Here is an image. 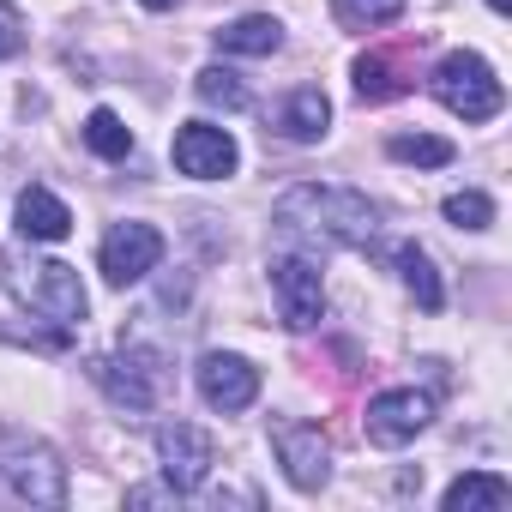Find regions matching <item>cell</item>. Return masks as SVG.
Instances as JSON below:
<instances>
[{
  "label": "cell",
  "instance_id": "cell-1",
  "mask_svg": "<svg viewBox=\"0 0 512 512\" xmlns=\"http://www.w3.org/2000/svg\"><path fill=\"white\" fill-rule=\"evenodd\" d=\"M272 223H278V235L320 241V247H374V235H380V211L368 205V193H356V187H320V181L290 187L272 205Z\"/></svg>",
  "mask_w": 512,
  "mask_h": 512
},
{
  "label": "cell",
  "instance_id": "cell-2",
  "mask_svg": "<svg viewBox=\"0 0 512 512\" xmlns=\"http://www.w3.org/2000/svg\"><path fill=\"white\" fill-rule=\"evenodd\" d=\"M0 482L31 506H67V464L37 434H0Z\"/></svg>",
  "mask_w": 512,
  "mask_h": 512
},
{
  "label": "cell",
  "instance_id": "cell-3",
  "mask_svg": "<svg viewBox=\"0 0 512 512\" xmlns=\"http://www.w3.org/2000/svg\"><path fill=\"white\" fill-rule=\"evenodd\" d=\"M428 85H434V97H440L458 121H494V115L506 109V91H500L494 67H488L482 55H470V49L440 55V67H434Z\"/></svg>",
  "mask_w": 512,
  "mask_h": 512
},
{
  "label": "cell",
  "instance_id": "cell-4",
  "mask_svg": "<svg viewBox=\"0 0 512 512\" xmlns=\"http://www.w3.org/2000/svg\"><path fill=\"white\" fill-rule=\"evenodd\" d=\"M91 380L109 392V404L145 416L157 410V392H163V362L151 350H121V356H97L91 362Z\"/></svg>",
  "mask_w": 512,
  "mask_h": 512
},
{
  "label": "cell",
  "instance_id": "cell-5",
  "mask_svg": "<svg viewBox=\"0 0 512 512\" xmlns=\"http://www.w3.org/2000/svg\"><path fill=\"white\" fill-rule=\"evenodd\" d=\"M272 296H278V314L290 332H308L326 314V278L308 253H278L272 260Z\"/></svg>",
  "mask_w": 512,
  "mask_h": 512
},
{
  "label": "cell",
  "instance_id": "cell-6",
  "mask_svg": "<svg viewBox=\"0 0 512 512\" xmlns=\"http://www.w3.org/2000/svg\"><path fill=\"white\" fill-rule=\"evenodd\" d=\"M211 464H217V452H211V440L193 428V422H163L157 428V470H163V482L175 488V494H193V488H205V476H211Z\"/></svg>",
  "mask_w": 512,
  "mask_h": 512
},
{
  "label": "cell",
  "instance_id": "cell-7",
  "mask_svg": "<svg viewBox=\"0 0 512 512\" xmlns=\"http://www.w3.org/2000/svg\"><path fill=\"white\" fill-rule=\"evenodd\" d=\"M193 380H199V398L211 410H223V416H235V410H247L253 398H260V368H253L247 356H235V350H205Z\"/></svg>",
  "mask_w": 512,
  "mask_h": 512
},
{
  "label": "cell",
  "instance_id": "cell-8",
  "mask_svg": "<svg viewBox=\"0 0 512 512\" xmlns=\"http://www.w3.org/2000/svg\"><path fill=\"white\" fill-rule=\"evenodd\" d=\"M428 422H434V398L416 392V386H398V392L368 398V416H362V428H368L374 446H404V440H416Z\"/></svg>",
  "mask_w": 512,
  "mask_h": 512
},
{
  "label": "cell",
  "instance_id": "cell-9",
  "mask_svg": "<svg viewBox=\"0 0 512 512\" xmlns=\"http://www.w3.org/2000/svg\"><path fill=\"white\" fill-rule=\"evenodd\" d=\"M103 278L115 284V290H127V284H139L145 272H157V260H163V235L151 229V223H115L109 235H103Z\"/></svg>",
  "mask_w": 512,
  "mask_h": 512
},
{
  "label": "cell",
  "instance_id": "cell-10",
  "mask_svg": "<svg viewBox=\"0 0 512 512\" xmlns=\"http://www.w3.org/2000/svg\"><path fill=\"white\" fill-rule=\"evenodd\" d=\"M19 290H25V302L37 308V314H49V320H61V326H79L85 320V284H79V272L73 266H61V260H43V266H31V278H19Z\"/></svg>",
  "mask_w": 512,
  "mask_h": 512
},
{
  "label": "cell",
  "instance_id": "cell-11",
  "mask_svg": "<svg viewBox=\"0 0 512 512\" xmlns=\"http://www.w3.org/2000/svg\"><path fill=\"white\" fill-rule=\"evenodd\" d=\"M272 446H278V458H284V476L296 482V488H326V476H332V446H326V434L314 428V422H278L272 428Z\"/></svg>",
  "mask_w": 512,
  "mask_h": 512
},
{
  "label": "cell",
  "instance_id": "cell-12",
  "mask_svg": "<svg viewBox=\"0 0 512 512\" xmlns=\"http://www.w3.org/2000/svg\"><path fill=\"white\" fill-rule=\"evenodd\" d=\"M235 139L223 133V127H211V121H187L181 133H175V169L181 175H193V181H223V175H235Z\"/></svg>",
  "mask_w": 512,
  "mask_h": 512
},
{
  "label": "cell",
  "instance_id": "cell-13",
  "mask_svg": "<svg viewBox=\"0 0 512 512\" xmlns=\"http://www.w3.org/2000/svg\"><path fill=\"white\" fill-rule=\"evenodd\" d=\"M13 217H19V235H25V241H67V235H73V211H67V199H55L49 187H25Z\"/></svg>",
  "mask_w": 512,
  "mask_h": 512
},
{
  "label": "cell",
  "instance_id": "cell-14",
  "mask_svg": "<svg viewBox=\"0 0 512 512\" xmlns=\"http://www.w3.org/2000/svg\"><path fill=\"white\" fill-rule=\"evenodd\" d=\"M326 121H332V103H326V91H320V85L290 91V97H284V109H278V133H284V139H296V145L326 139Z\"/></svg>",
  "mask_w": 512,
  "mask_h": 512
},
{
  "label": "cell",
  "instance_id": "cell-15",
  "mask_svg": "<svg viewBox=\"0 0 512 512\" xmlns=\"http://www.w3.org/2000/svg\"><path fill=\"white\" fill-rule=\"evenodd\" d=\"M512 500V482L500 470H464L446 488V512H500Z\"/></svg>",
  "mask_w": 512,
  "mask_h": 512
},
{
  "label": "cell",
  "instance_id": "cell-16",
  "mask_svg": "<svg viewBox=\"0 0 512 512\" xmlns=\"http://www.w3.org/2000/svg\"><path fill=\"white\" fill-rule=\"evenodd\" d=\"M217 49L223 55H278L284 49V25L272 13H247V19H235V25L217 31Z\"/></svg>",
  "mask_w": 512,
  "mask_h": 512
},
{
  "label": "cell",
  "instance_id": "cell-17",
  "mask_svg": "<svg viewBox=\"0 0 512 512\" xmlns=\"http://www.w3.org/2000/svg\"><path fill=\"white\" fill-rule=\"evenodd\" d=\"M398 272H404V290H410L428 314H440L446 290H440V278H434V266H428V253H422L416 241H404V247H398Z\"/></svg>",
  "mask_w": 512,
  "mask_h": 512
},
{
  "label": "cell",
  "instance_id": "cell-18",
  "mask_svg": "<svg viewBox=\"0 0 512 512\" xmlns=\"http://www.w3.org/2000/svg\"><path fill=\"white\" fill-rule=\"evenodd\" d=\"M85 145H91L97 157H109V163H127V157H133V127H127L115 109H97V115L85 121Z\"/></svg>",
  "mask_w": 512,
  "mask_h": 512
},
{
  "label": "cell",
  "instance_id": "cell-19",
  "mask_svg": "<svg viewBox=\"0 0 512 512\" xmlns=\"http://www.w3.org/2000/svg\"><path fill=\"white\" fill-rule=\"evenodd\" d=\"M410 79L398 73V61H386V55H362L356 61V97L362 103H386V97H398Z\"/></svg>",
  "mask_w": 512,
  "mask_h": 512
},
{
  "label": "cell",
  "instance_id": "cell-20",
  "mask_svg": "<svg viewBox=\"0 0 512 512\" xmlns=\"http://www.w3.org/2000/svg\"><path fill=\"white\" fill-rule=\"evenodd\" d=\"M193 91H199V103H211V109H247V85H241L229 67H205V73L193 79Z\"/></svg>",
  "mask_w": 512,
  "mask_h": 512
},
{
  "label": "cell",
  "instance_id": "cell-21",
  "mask_svg": "<svg viewBox=\"0 0 512 512\" xmlns=\"http://www.w3.org/2000/svg\"><path fill=\"white\" fill-rule=\"evenodd\" d=\"M332 13L350 31H374V25H392L404 13V0H332Z\"/></svg>",
  "mask_w": 512,
  "mask_h": 512
},
{
  "label": "cell",
  "instance_id": "cell-22",
  "mask_svg": "<svg viewBox=\"0 0 512 512\" xmlns=\"http://www.w3.org/2000/svg\"><path fill=\"white\" fill-rule=\"evenodd\" d=\"M386 151H392L398 163H422V169H440V163H452V145H446V139H434V133H398Z\"/></svg>",
  "mask_w": 512,
  "mask_h": 512
},
{
  "label": "cell",
  "instance_id": "cell-23",
  "mask_svg": "<svg viewBox=\"0 0 512 512\" xmlns=\"http://www.w3.org/2000/svg\"><path fill=\"white\" fill-rule=\"evenodd\" d=\"M446 223H458V229H488V223H494V199L476 193V187L446 193Z\"/></svg>",
  "mask_w": 512,
  "mask_h": 512
},
{
  "label": "cell",
  "instance_id": "cell-24",
  "mask_svg": "<svg viewBox=\"0 0 512 512\" xmlns=\"http://www.w3.org/2000/svg\"><path fill=\"white\" fill-rule=\"evenodd\" d=\"M19 49H25V13L0 0V61H7V55H19Z\"/></svg>",
  "mask_w": 512,
  "mask_h": 512
},
{
  "label": "cell",
  "instance_id": "cell-25",
  "mask_svg": "<svg viewBox=\"0 0 512 512\" xmlns=\"http://www.w3.org/2000/svg\"><path fill=\"white\" fill-rule=\"evenodd\" d=\"M139 7H151V13H169V7H175V0H139Z\"/></svg>",
  "mask_w": 512,
  "mask_h": 512
},
{
  "label": "cell",
  "instance_id": "cell-26",
  "mask_svg": "<svg viewBox=\"0 0 512 512\" xmlns=\"http://www.w3.org/2000/svg\"><path fill=\"white\" fill-rule=\"evenodd\" d=\"M488 7H494V13H506V0H488Z\"/></svg>",
  "mask_w": 512,
  "mask_h": 512
}]
</instances>
